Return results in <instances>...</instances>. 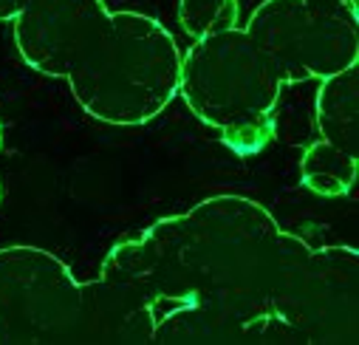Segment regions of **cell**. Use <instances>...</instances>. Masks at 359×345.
I'll list each match as a JSON object with an SVG mask.
<instances>
[{
	"label": "cell",
	"instance_id": "6da1fadb",
	"mask_svg": "<svg viewBox=\"0 0 359 345\" xmlns=\"http://www.w3.org/2000/svg\"><path fill=\"white\" fill-rule=\"evenodd\" d=\"M97 295L119 345H356L359 252L221 193L116 241Z\"/></svg>",
	"mask_w": 359,
	"mask_h": 345
},
{
	"label": "cell",
	"instance_id": "7a4b0ae2",
	"mask_svg": "<svg viewBox=\"0 0 359 345\" xmlns=\"http://www.w3.org/2000/svg\"><path fill=\"white\" fill-rule=\"evenodd\" d=\"M182 48L156 18L119 9L88 43L65 82L76 105L102 125L139 128L178 97Z\"/></svg>",
	"mask_w": 359,
	"mask_h": 345
},
{
	"label": "cell",
	"instance_id": "3957f363",
	"mask_svg": "<svg viewBox=\"0 0 359 345\" xmlns=\"http://www.w3.org/2000/svg\"><path fill=\"white\" fill-rule=\"evenodd\" d=\"M280 91V74L243 29L201 37L182 54L178 94L238 156H252L272 142Z\"/></svg>",
	"mask_w": 359,
	"mask_h": 345
},
{
	"label": "cell",
	"instance_id": "277c9868",
	"mask_svg": "<svg viewBox=\"0 0 359 345\" xmlns=\"http://www.w3.org/2000/svg\"><path fill=\"white\" fill-rule=\"evenodd\" d=\"M105 342L97 283L43 246L0 249V345Z\"/></svg>",
	"mask_w": 359,
	"mask_h": 345
},
{
	"label": "cell",
	"instance_id": "5b68a950",
	"mask_svg": "<svg viewBox=\"0 0 359 345\" xmlns=\"http://www.w3.org/2000/svg\"><path fill=\"white\" fill-rule=\"evenodd\" d=\"M243 32L283 85L328 79L359 60V9L348 0H263Z\"/></svg>",
	"mask_w": 359,
	"mask_h": 345
},
{
	"label": "cell",
	"instance_id": "8992f818",
	"mask_svg": "<svg viewBox=\"0 0 359 345\" xmlns=\"http://www.w3.org/2000/svg\"><path fill=\"white\" fill-rule=\"evenodd\" d=\"M108 18L105 0H29L12 20V37L32 71L65 79Z\"/></svg>",
	"mask_w": 359,
	"mask_h": 345
},
{
	"label": "cell",
	"instance_id": "52a82bcc",
	"mask_svg": "<svg viewBox=\"0 0 359 345\" xmlns=\"http://www.w3.org/2000/svg\"><path fill=\"white\" fill-rule=\"evenodd\" d=\"M317 139L359 158V68L351 65L342 74L320 79L314 100Z\"/></svg>",
	"mask_w": 359,
	"mask_h": 345
},
{
	"label": "cell",
	"instance_id": "ba28073f",
	"mask_svg": "<svg viewBox=\"0 0 359 345\" xmlns=\"http://www.w3.org/2000/svg\"><path fill=\"white\" fill-rule=\"evenodd\" d=\"M359 158L317 139L303 150L300 158V182L306 190L323 198H339L348 196L356 184Z\"/></svg>",
	"mask_w": 359,
	"mask_h": 345
},
{
	"label": "cell",
	"instance_id": "9c48e42d",
	"mask_svg": "<svg viewBox=\"0 0 359 345\" xmlns=\"http://www.w3.org/2000/svg\"><path fill=\"white\" fill-rule=\"evenodd\" d=\"M175 15L193 40H201L226 29H238L241 4L238 0H178Z\"/></svg>",
	"mask_w": 359,
	"mask_h": 345
},
{
	"label": "cell",
	"instance_id": "30bf717a",
	"mask_svg": "<svg viewBox=\"0 0 359 345\" xmlns=\"http://www.w3.org/2000/svg\"><path fill=\"white\" fill-rule=\"evenodd\" d=\"M26 4H29V0H0V23L15 20L26 9Z\"/></svg>",
	"mask_w": 359,
	"mask_h": 345
},
{
	"label": "cell",
	"instance_id": "8fae6325",
	"mask_svg": "<svg viewBox=\"0 0 359 345\" xmlns=\"http://www.w3.org/2000/svg\"><path fill=\"white\" fill-rule=\"evenodd\" d=\"M0 147H4V122H0ZM0 198H4V182H0Z\"/></svg>",
	"mask_w": 359,
	"mask_h": 345
},
{
	"label": "cell",
	"instance_id": "7c38bea8",
	"mask_svg": "<svg viewBox=\"0 0 359 345\" xmlns=\"http://www.w3.org/2000/svg\"><path fill=\"white\" fill-rule=\"evenodd\" d=\"M348 4H351V6H356V4H359V0H348Z\"/></svg>",
	"mask_w": 359,
	"mask_h": 345
}]
</instances>
